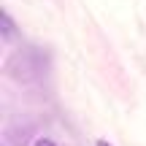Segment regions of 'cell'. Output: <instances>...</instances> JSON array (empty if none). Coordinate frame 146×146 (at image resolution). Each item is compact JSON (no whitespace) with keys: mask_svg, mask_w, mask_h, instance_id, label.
Here are the masks:
<instances>
[{"mask_svg":"<svg viewBox=\"0 0 146 146\" xmlns=\"http://www.w3.org/2000/svg\"><path fill=\"white\" fill-rule=\"evenodd\" d=\"M5 73L19 84H41L52 76V54L41 46H22L8 57Z\"/></svg>","mask_w":146,"mask_h":146,"instance_id":"6da1fadb","label":"cell"},{"mask_svg":"<svg viewBox=\"0 0 146 146\" xmlns=\"http://www.w3.org/2000/svg\"><path fill=\"white\" fill-rule=\"evenodd\" d=\"M33 146H57V143H54L52 138H38V141L33 143Z\"/></svg>","mask_w":146,"mask_h":146,"instance_id":"3957f363","label":"cell"},{"mask_svg":"<svg viewBox=\"0 0 146 146\" xmlns=\"http://www.w3.org/2000/svg\"><path fill=\"white\" fill-rule=\"evenodd\" d=\"M95 146H111V143H106V141H98V143H95Z\"/></svg>","mask_w":146,"mask_h":146,"instance_id":"277c9868","label":"cell"},{"mask_svg":"<svg viewBox=\"0 0 146 146\" xmlns=\"http://www.w3.org/2000/svg\"><path fill=\"white\" fill-rule=\"evenodd\" d=\"M0 25H3V41H14L16 38V33H19V27H16V22H14V16L8 14V11H0Z\"/></svg>","mask_w":146,"mask_h":146,"instance_id":"7a4b0ae2","label":"cell"}]
</instances>
